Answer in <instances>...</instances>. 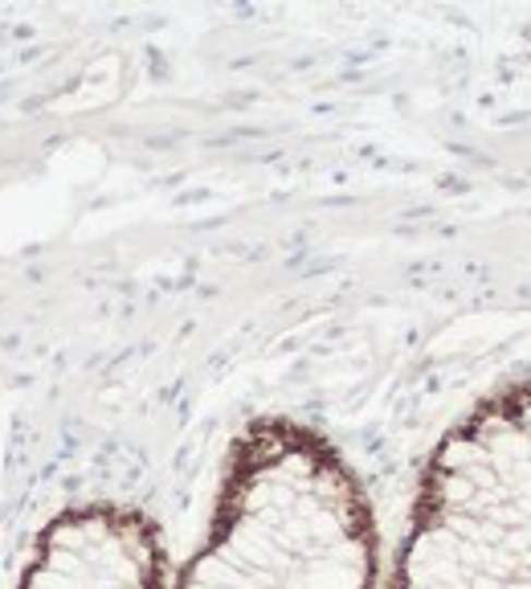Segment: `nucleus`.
<instances>
[{"label": "nucleus", "mask_w": 531, "mask_h": 589, "mask_svg": "<svg viewBox=\"0 0 531 589\" xmlns=\"http://www.w3.org/2000/svg\"><path fill=\"white\" fill-rule=\"evenodd\" d=\"M369 495L331 442L254 422L229 455L209 532L177 589H376Z\"/></svg>", "instance_id": "f257e3e1"}, {"label": "nucleus", "mask_w": 531, "mask_h": 589, "mask_svg": "<svg viewBox=\"0 0 531 589\" xmlns=\"http://www.w3.org/2000/svg\"><path fill=\"white\" fill-rule=\"evenodd\" d=\"M388 589H531V385L442 438Z\"/></svg>", "instance_id": "f03ea898"}, {"label": "nucleus", "mask_w": 531, "mask_h": 589, "mask_svg": "<svg viewBox=\"0 0 531 589\" xmlns=\"http://www.w3.org/2000/svg\"><path fill=\"white\" fill-rule=\"evenodd\" d=\"M164 540L144 512L79 504L37 532L16 589H164Z\"/></svg>", "instance_id": "7ed1b4c3"}]
</instances>
